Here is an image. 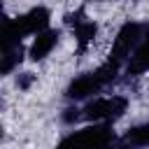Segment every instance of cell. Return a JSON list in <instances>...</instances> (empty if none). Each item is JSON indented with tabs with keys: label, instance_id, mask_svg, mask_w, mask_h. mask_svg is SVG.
<instances>
[{
	"label": "cell",
	"instance_id": "5",
	"mask_svg": "<svg viewBox=\"0 0 149 149\" xmlns=\"http://www.w3.org/2000/svg\"><path fill=\"white\" fill-rule=\"evenodd\" d=\"M102 86H105V81L98 77V72H86V74H79L77 79L70 81L65 95L70 100H84V98H91L93 93H98Z\"/></svg>",
	"mask_w": 149,
	"mask_h": 149
},
{
	"label": "cell",
	"instance_id": "1",
	"mask_svg": "<svg viewBox=\"0 0 149 149\" xmlns=\"http://www.w3.org/2000/svg\"><path fill=\"white\" fill-rule=\"evenodd\" d=\"M49 9L47 7H33L30 12L16 16V19H7L5 28H2V37H5V47H14L21 44V37L33 35V33H44L49 26Z\"/></svg>",
	"mask_w": 149,
	"mask_h": 149
},
{
	"label": "cell",
	"instance_id": "12",
	"mask_svg": "<svg viewBox=\"0 0 149 149\" xmlns=\"http://www.w3.org/2000/svg\"><path fill=\"white\" fill-rule=\"evenodd\" d=\"M65 112H68V114H63V119H65L68 123H70V121H77V116H79L77 112H79V109H65Z\"/></svg>",
	"mask_w": 149,
	"mask_h": 149
},
{
	"label": "cell",
	"instance_id": "13",
	"mask_svg": "<svg viewBox=\"0 0 149 149\" xmlns=\"http://www.w3.org/2000/svg\"><path fill=\"white\" fill-rule=\"evenodd\" d=\"M142 40H147V42H149V23L144 26V37H142Z\"/></svg>",
	"mask_w": 149,
	"mask_h": 149
},
{
	"label": "cell",
	"instance_id": "10",
	"mask_svg": "<svg viewBox=\"0 0 149 149\" xmlns=\"http://www.w3.org/2000/svg\"><path fill=\"white\" fill-rule=\"evenodd\" d=\"M21 56H23V49L21 44H14V47H5V56H2V72L9 74L19 63H21Z\"/></svg>",
	"mask_w": 149,
	"mask_h": 149
},
{
	"label": "cell",
	"instance_id": "9",
	"mask_svg": "<svg viewBox=\"0 0 149 149\" xmlns=\"http://www.w3.org/2000/svg\"><path fill=\"white\" fill-rule=\"evenodd\" d=\"M126 142L130 147H147L149 144V123H140L126 133Z\"/></svg>",
	"mask_w": 149,
	"mask_h": 149
},
{
	"label": "cell",
	"instance_id": "7",
	"mask_svg": "<svg viewBox=\"0 0 149 149\" xmlns=\"http://www.w3.org/2000/svg\"><path fill=\"white\" fill-rule=\"evenodd\" d=\"M147 70H149V42L142 40L140 47H137V49L133 51V56L128 58L126 72H128L130 77H140V74H144Z\"/></svg>",
	"mask_w": 149,
	"mask_h": 149
},
{
	"label": "cell",
	"instance_id": "6",
	"mask_svg": "<svg viewBox=\"0 0 149 149\" xmlns=\"http://www.w3.org/2000/svg\"><path fill=\"white\" fill-rule=\"evenodd\" d=\"M58 44V30H44V33H40L35 40H33V44H30V58L33 61H42V58H47L49 56V51L54 49Z\"/></svg>",
	"mask_w": 149,
	"mask_h": 149
},
{
	"label": "cell",
	"instance_id": "11",
	"mask_svg": "<svg viewBox=\"0 0 149 149\" xmlns=\"http://www.w3.org/2000/svg\"><path fill=\"white\" fill-rule=\"evenodd\" d=\"M30 81H33L30 72H26V77H19V86H21V88H28V86H30Z\"/></svg>",
	"mask_w": 149,
	"mask_h": 149
},
{
	"label": "cell",
	"instance_id": "8",
	"mask_svg": "<svg viewBox=\"0 0 149 149\" xmlns=\"http://www.w3.org/2000/svg\"><path fill=\"white\" fill-rule=\"evenodd\" d=\"M95 35H98V23L95 21H88V19H84L81 23H77L74 26V37H77V51L81 54V51H86V47L95 40Z\"/></svg>",
	"mask_w": 149,
	"mask_h": 149
},
{
	"label": "cell",
	"instance_id": "14",
	"mask_svg": "<svg viewBox=\"0 0 149 149\" xmlns=\"http://www.w3.org/2000/svg\"><path fill=\"white\" fill-rule=\"evenodd\" d=\"M107 149H112V147H107Z\"/></svg>",
	"mask_w": 149,
	"mask_h": 149
},
{
	"label": "cell",
	"instance_id": "2",
	"mask_svg": "<svg viewBox=\"0 0 149 149\" xmlns=\"http://www.w3.org/2000/svg\"><path fill=\"white\" fill-rule=\"evenodd\" d=\"M114 142V133L109 126H93L77 133H70L61 140L56 149H107Z\"/></svg>",
	"mask_w": 149,
	"mask_h": 149
},
{
	"label": "cell",
	"instance_id": "4",
	"mask_svg": "<svg viewBox=\"0 0 149 149\" xmlns=\"http://www.w3.org/2000/svg\"><path fill=\"white\" fill-rule=\"evenodd\" d=\"M126 107H128V100L123 95H109V98H98L88 102L81 112H84V119L88 121H116L123 116Z\"/></svg>",
	"mask_w": 149,
	"mask_h": 149
},
{
	"label": "cell",
	"instance_id": "3",
	"mask_svg": "<svg viewBox=\"0 0 149 149\" xmlns=\"http://www.w3.org/2000/svg\"><path fill=\"white\" fill-rule=\"evenodd\" d=\"M142 37H144V26H140V23H130V21L123 23L121 30H119L116 37H114L109 61H114V63H119V65H121L123 61H128V58L133 56V51L140 47Z\"/></svg>",
	"mask_w": 149,
	"mask_h": 149
}]
</instances>
